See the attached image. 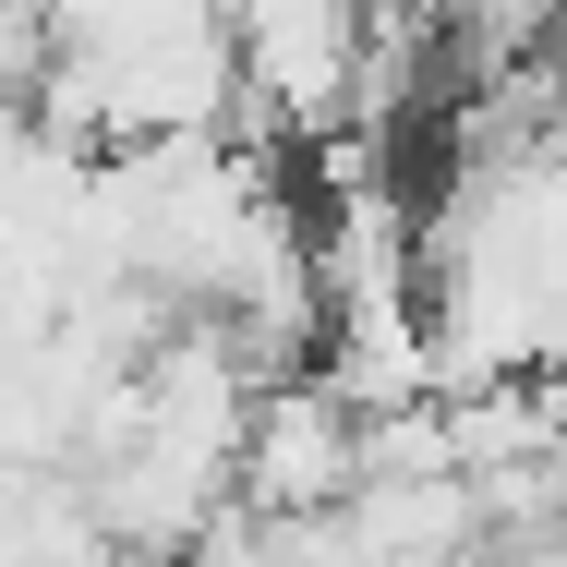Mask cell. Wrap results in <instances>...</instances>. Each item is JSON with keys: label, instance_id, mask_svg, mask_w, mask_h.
<instances>
[{"label": "cell", "instance_id": "cell-2", "mask_svg": "<svg viewBox=\"0 0 567 567\" xmlns=\"http://www.w3.org/2000/svg\"><path fill=\"white\" fill-rule=\"evenodd\" d=\"M423 24H447L471 73H519L544 37H567V0H423Z\"/></svg>", "mask_w": 567, "mask_h": 567}, {"label": "cell", "instance_id": "cell-3", "mask_svg": "<svg viewBox=\"0 0 567 567\" xmlns=\"http://www.w3.org/2000/svg\"><path fill=\"white\" fill-rule=\"evenodd\" d=\"M544 85H556V121H567V49H556V61H544Z\"/></svg>", "mask_w": 567, "mask_h": 567}, {"label": "cell", "instance_id": "cell-1", "mask_svg": "<svg viewBox=\"0 0 567 567\" xmlns=\"http://www.w3.org/2000/svg\"><path fill=\"white\" fill-rule=\"evenodd\" d=\"M350 483H362V423L339 399L315 374L254 386V423L229 447V519L241 532H327L350 507Z\"/></svg>", "mask_w": 567, "mask_h": 567}]
</instances>
